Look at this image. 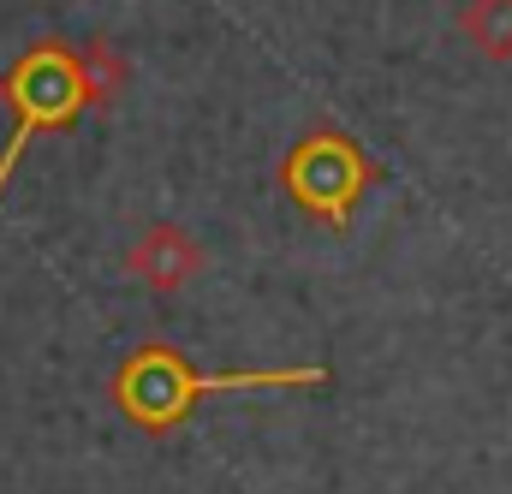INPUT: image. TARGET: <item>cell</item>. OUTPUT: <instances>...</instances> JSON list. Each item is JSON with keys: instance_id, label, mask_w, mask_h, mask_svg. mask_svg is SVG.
I'll list each match as a JSON object with an SVG mask.
<instances>
[{"instance_id": "6da1fadb", "label": "cell", "mask_w": 512, "mask_h": 494, "mask_svg": "<svg viewBox=\"0 0 512 494\" xmlns=\"http://www.w3.org/2000/svg\"><path fill=\"white\" fill-rule=\"evenodd\" d=\"M328 364H286V370H197L185 352L149 340L143 352H131L126 364L114 370V405L120 417L149 429V435H167L179 429L203 399H221V393H262V387H322Z\"/></svg>"}, {"instance_id": "7a4b0ae2", "label": "cell", "mask_w": 512, "mask_h": 494, "mask_svg": "<svg viewBox=\"0 0 512 494\" xmlns=\"http://www.w3.org/2000/svg\"><path fill=\"white\" fill-rule=\"evenodd\" d=\"M0 102L12 108V137L0 149V191L12 179V167L24 161V149L36 137L72 131L96 102H90V78H84V54L66 42H36L12 60V72L0 78Z\"/></svg>"}, {"instance_id": "3957f363", "label": "cell", "mask_w": 512, "mask_h": 494, "mask_svg": "<svg viewBox=\"0 0 512 494\" xmlns=\"http://www.w3.org/2000/svg\"><path fill=\"white\" fill-rule=\"evenodd\" d=\"M382 179V167L364 155V143L358 137H346L340 125H316V131H304L292 149H286V161H280V185H286V197L316 221V227H328V233H346L352 227V215H358V203H364V191Z\"/></svg>"}, {"instance_id": "277c9868", "label": "cell", "mask_w": 512, "mask_h": 494, "mask_svg": "<svg viewBox=\"0 0 512 494\" xmlns=\"http://www.w3.org/2000/svg\"><path fill=\"white\" fill-rule=\"evenodd\" d=\"M126 274L143 280L149 292H179V286H191V280L203 274V245H197L185 227L155 221V227H143V233L131 239Z\"/></svg>"}, {"instance_id": "5b68a950", "label": "cell", "mask_w": 512, "mask_h": 494, "mask_svg": "<svg viewBox=\"0 0 512 494\" xmlns=\"http://www.w3.org/2000/svg\"><path fill=\"white\" fill-rule=\"evenodd\" d=\"M459 30L483 60H512V0H471L459 12Z\"/></svg>"}, {"instance_id": "8992f818", "label": "cell", "mask_w": 512, "mask_h": 494, "mask_svg": "<svg viewBox=\"0 0 512 494\" xmlns=\"http://www.w3.org/2000/svg\"><path fill=\"white\" fill-rule=\"evenodd\" d=\"M84 54V78H90V102L102 108V102H114L120 96V84H126V60H120V48L114 42H90V48H78Z\"/></svg>"}]
</instances>
